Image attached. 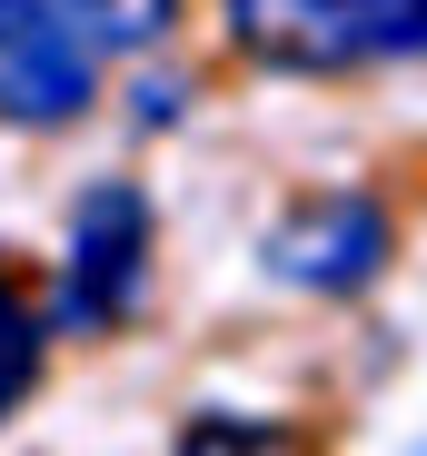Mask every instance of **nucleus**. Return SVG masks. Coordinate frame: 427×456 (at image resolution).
<instances>
[{"label": "nucleus", "instance_id": "2", "mask_svg": "<svg viewBox=\"0 0 427 456\" xmlns=\"http://www.w3.org/2000/svg\"><path fill=\"white\" fill-rule=\"evenodd\" d=\"M150 278V199L129 179H100L70 208V258H60V328H110L139 308Z\"/></svg>", "mask_w": 427, "mask_h": 456}, {"label": "nucleus", "instance_id": "4", "mask_svg": "<svg viewBox=\"0 0 427 456\" xmlns=\"http://www.w3.org/2000/svg\"><path fill=\"white\" fill-rule=\"evenodd\" d=\"M90 69H100V40L80 30L70 0H0V119H70L90 100Z\"/></svg>", "mask_w": 427, "mask_h": 456}, {"label": "nucleus", "instance_id": "7", "mask_svg": "<svg viewBox=\"0 0 427 456\" xmlns=\"http://www.w3.org/2000/svg\"><path fill=\"white\" fill-rule=\"evenodd\" d=\"M179 456H268V427H239V417H199L179 436Z\"/></svg>", "mask_w": 427, "mask_h": 456}, {"label": "nucleus", "instance_id": "5", "mask_svg": "<svg viewBox=\"0 0 427 456\" xmlns=\"http://www.w3.org/2000/svg\"><path fill=\"white\" fill-rule=\"evenodd\" d=\"M30 377H40V318L21 308L11 288H0V417L30 397Z\"/></svg>", "mask_w": 427, "mask_h": 456}, {"label": "nucleus", "instance_id": "1", "mask_svg": "<svg viewBox=\"0 0 427 456\" xmlns=\"http://www.w3.org/2000/svg\"><path fill=\"white\" fill-rule=\"evenodd\" d=\"M229 40L268 69H368L427 50V0H219Z\"/></svg>", "mask_w": 427, "mask_h": 456}, {"label": "nucleus", "instance_id": "3", "mask_svg": "<svg viewBox=\"0 0 427 456\" xmlns=\"http://www.w3.org/2000/svg\"><path fill=\"white\" fill-rule=\"evenodd\" d=\"M388 248H398V228L368 189H318L268 228V278H289L308 297H348L388 268Z\"/></svg>", "mask_w": 427, "mask_h": 456}, {"label": "nucleus", "instance_id": "6", "mask_svg": "<svg viewBox=\"0 0 427 456\" xmlns=\"http://www.w3.org/2000/svg\"><path fill=\"white\" fill-rule=\"evenodd\" d=\"M70 11H80V30L100 50H139V40L169 30V0H70Z\"/></svg>", "mask_w": 427, "mask_h": 456}]
</instances>
